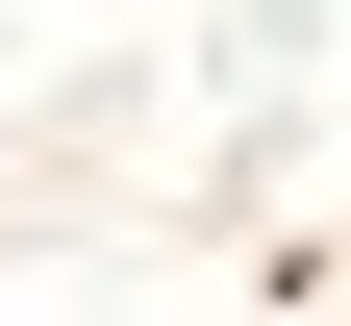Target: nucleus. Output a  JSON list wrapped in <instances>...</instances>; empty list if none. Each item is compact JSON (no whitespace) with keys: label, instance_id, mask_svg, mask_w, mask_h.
<instances>
[]
</instances>
